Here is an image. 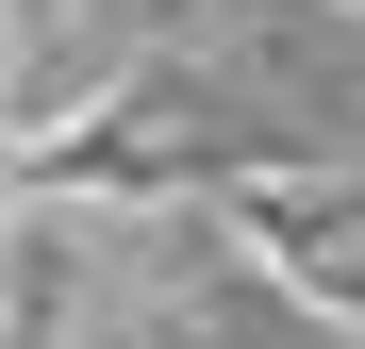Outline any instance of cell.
I'll return each instance as SVG.
<instances>
[{"label": "cell", "instance_id": "cell-1", "mask_svg": "<svg viewBox=\"0 0 365 349\" xmlns=\"http://www.w3.org/2000/svg\"><path fill=\"white\" fill-rule=\"evenodd\" d=\"M250 250L316 316H365V200H250Z\"/></svg>", "mask_w": 365, "mask_h": 349}]
</instances>
